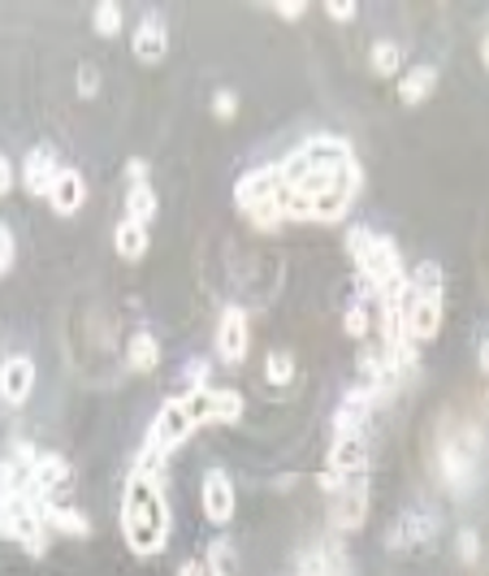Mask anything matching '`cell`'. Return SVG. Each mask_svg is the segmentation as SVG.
<instances>
[{
  "mask_svg": "<svg viewBox=\"0 0 489 576\" xmlns=\"http://www.w3.org/2000/svg\"><path fill=\"white\" fill-rule=\"evenodd\" d=\"M433 91H438V70H433V66L403 70V79H399V100H403V105H425Z\"/></svg>",
  "mask_w": 489,
  "mask_h": 576,
  "instance_id": "18",
  "label": "cell"
},
{
  "mask_svg": "<svg viewBox=\"0 0 489 576\" xmlns=\"http://www.w3.org/2000/svg\"><path fill=\"white\" fill-rule=\"evenodd\" d=\"M368 66H372V75H381V79H390V75H399L403 70V48L395 40H377L368 48Z\"/></svg>",
  "mask_w": 489,
  "mask_h": 576,
  "instance_id": "24",
  "label": "cell"
},
{
  "mask_svg": "<svg viewBox=\"0 0 489 576\" xmlns=\"http://www.w3.org/2000/svg\"><path fill=\"white\" fill-rule=\"evenodd\" d=\"M243 395L230 386H212V425H239L243 420Z\"/></svg>",
  "mask_w": 489,
  "mask_h": 576,
  "instance_id": "23",
  "label": "cell"
},
{
  "mask_svg": "<svg viewBox=\"0 0 489 576\" xmlns=\"http://www.w3.org/2000/svg\"><path fill=\"white\" fill-rule=\"evenodd\" d=\"M13 251H18V247H13V230L0 221V278L13 269Z\"/></svg>",
  "mask_w": 489,
  "mask_h": 576,
  "instance_id": "30",
  "label": "cell"
},
{
  "mask_svg": "<svg viewBox=\"0 0 489 576\" xmlns=\"http://www.w3.org/2000/svg\"><path fill=\"white\" fill-rule=\"evenodd\" d=\"M200 559H204L208 576H239V555H234V542L230 537H217Z\"/></svg>",
  "mask_w": 489,
  "mask_h": 576,
  "instance_id": "22",
  "label": "cell"
},
{
  "mask_svg": "<svg viewBox=\"0 0 489 576\" xmlns=\"http://www.w3.org/2000/svg\"><path fill=\"white\" fill-rule=\"evenodd\" d=\"M212 113H217V118H221V122H230V118H234V113H239V96H234V91H230V87H221V91H217V96H212Z\"/></svg>",
  "mask_w": 489,
  "mask_h": 576,
  "instance_id": "28",
  "label": "cell"
},
{
  "mask_svg": "<svg viewBox=\"0 0 489 576\" xmlns=\"http://www.w3.org/2000/svg\"><path fill=\"white\" fill-rule=\"evenodd\" d=\"M351 477H368V443L365 438H333L326 481H351Z\"/></svg>",
  "mask_w": 489,
  "mask_h": 576,
  "instance_id": "12",
  "label": "cell"
},
{
  "mask_svg": "<svg viewBox=\"0 0 489 576\" xmlns=\"http://www.w3.org/2000/svg\"><path fill=\"white\" fill-rule=\"evenodd\" d=\"M130 52L143 61V66H161L169 57V22L164 13H143L134 36H130Z\"/></svg>",
  "mask_w": 489,
  "mask_h": 576,
  "instance_id": "11",
  "label": "cell"
},
{
  "mask_svg": "<svg viewBox=\"0 0 489 576\" xmlns=\"http://www.w3.org/2000/svg\"><path fill=\"white\" fill-rule=\"evenodd\" d=\"M157 191H152V182H130L126 187V221H139V226H152V217H157Z\"/></svg>",
  "mask_w": 489,
  "mask_h": 576,
  "instance_id": "19",
  "label": "cell"
},
{
  "mask_svg": "<svg viewBox=\"0 0 489 576\" xmlns=\"http://www.w3.org/2000/svg\"><path fill=\"white\" fill-rule=\"evenodd\" d=\"M13 182H18V169H13V161L0 152V196H9V191H13Z\"/></svg>",
  "mask_w": 489,
  "mask_h": 576,
  "instance_id": "31",
  "label": "cell"
},
{
  "mask_svg": "<svg viewBox=\"0 0 489 576\" xmlns=\"http://www.w3.org/2000/svg\"><path fill=\"white\" fill-rule=\"evenodd\" d=\"M433 468L450 494H472L486 473V434L472 416L447 411L433 434Z\"/></svg>",
  "mask_w": 489,
  "mask_h": 576,
  "instance_id": "1",
  "label": "cell"
},
{
  "mask_svg": "<svg viewBox=\"0 0 489 576\" xmlns=\"http://www.w3.org/2000/svg\"><path fill=\"white\" fill-rule=\"evenodd\" d=\"M0 534L13 537L18 546H27L31 555L48 550V537L52 534L43 529V503L27 486L0 498Z\"/></svg>",
  "mask_w": 489,
  "mask_h": 576,
  "instance_id": "4",
  "label": "cell"
},
{
  "mask_svg": "<svg viewBox=\"0 0 489 576\" xmlns=\"http://www.w3.org/2000/svg\"><path fill=\"white\" fill-rule=\"evenodd\" d=\"M196 434V420L187 416V408H182V399H169L157 416H152V429H148V438L143 443H152L157 451L173 455L187 438Z\"/></svg>",
  "mask_w": 489,
  "mask_h": 576,
  "instance_id": "8",
  "label": "cell"
},
{
  "mask_svg": "<svg viewBox=\"0 0 489 576\" xmlns=\"http://www.w3.org/2000/svg\"><path fill=\"white\" fill-rule=\"evenodd\" d=\"M173 576H208V573H204V559L196 555V559H187V564H178V573H173Z\"/></svg>",
  "mask_w": 489,
  "mask_h": 576,
  "instance_id": "35",
  "label": "cell"
},
{
  "mask_svg": "<svg viewBox=\"0 0 489 576\" xmlns=\"http://www.w3.org/2000/svg\"><path fill=\"white\" fill-rule=\"evenodd\" d=\"M122 537L139 559L161 555L169 542V503L157 477H134L122 490Z\"/></svg>",
  "mask_w": 489,
  "mask_h": 576,
  "instance_id": "2",
  "label": "cell"
},
{
  "mask_svg": "<svg viewBox=\"0 0 489 576\" xmlns=\"http://www.w3.org/2000/svg\"><path fill=\"white\" fill-rule=\"evenodd\" d=\"M477 365H481V373L489 377V338L481 342V351H477Z\"/></svg>",
  "mask_w": 489,
  "mask_h": 576,
  "instance_id": "36",
  "label": "cell"
},
{
  "mask_svg": "<svg viewBox=\"0 0 489 576\" xmlns=\"http://www.w3.org/2000/svg\"><path fill=\"white\" fill-rule=\"evenodd\" d=\"M126 178H130V182H148V161H143V157H130V161H126Z\"/></svg>",
  "mask_w": 489,
  "mask_h": 576,
  "instance_id": "33",
  "label": "cell"
},
{
  "mask_svg": "<svg viewBox=\"0 0 489 576\" xmlns=\"http://www.w3.org/2000/svg\"><path fill=\"white\" fill-rule=\"evenodd\" d=\"M57 173H61L57 152H52V148H31L18 178H22V187H27L31 196H48V187H52V178H57Z\"/></svg>",
  "mask_w": 489,
  "mask_h": 576,
  "instance_id": "15",
  "label": "cell"
},
{
  "mask_svg": "<svg viewBox=\"0 0 489 576\" xmlns=\"http://www.w3.org/2000/svg\"><path fill=\"white\" fill-rule=\"evenodd\" d=\"M455 555H459L463 564H477V559H481V534H477V529H459V534H455Z\"/></svg>",
  "mask_w": 489,
  "mask_h": 576,
  "instance_id": "27",
  "label": "cell"
},
{
  "mask_svg": "<svg viewBox=\"0 0 489 576\" xmlns=\"http://www.w3.org/2000/svg\"><path fill=\"white\" fill-rule=\"evenodd\" d=\"M442 295H416L408 290L403 295V338H408L411 347L416 342H433L438 334H442Z\"/></svg>",
  "mask_w": 489,
  "mask_h": 576,
  "instance_id": "6",
  "label": "cell"
},
{
  "mask_svg": "<svg viewBox=\"0 0 489 576\" xmlns=\"http://www.w3.org/2000/svg\"><path fill=\"white\" fill-rule=\"evenodd\" d=\"M433 534H438V520H433V516L408 512V516H399L395 529L386 534V546H390V550H416V546H425Z\"/></svg>",
  "mask_w": 489,
  "mask_h": 576,
  "instance_id": "14",
  "label": "cell"
},
{
  "mask_svg": "<svg viewBox=\"0 0 489 576\" xmlns=\"http://www.w3.org/2000/svg\"><path fill=\"white\" fill-rule=\"evenodd\" d=\"M91 27H96V36H104V40H113V36H122V9H118L113 0H104V4H96V13H91Z\"/></svg>",
  "mask_w": 489,
  "mask_h": 576,
  "instance_id": "26",
  "label": "cell"
},
{
  "mask_svg": "<svg viewBox=\"0 0 489 576\" xmlns=\"http://www.w3.org/2000/svg\"><path fill=\"white\" fill-rule=\"evenodd\" d=\"M148 226H139V221H118V230H113V247H118V256L122 260H143L148 256Z\"/></svg>",
  "mask_w": 489,
  "mask_h": 576,
  "instance_id": "20",
  "label": "cell"
},
{
  "mask_svg": "<svg viewBox=\"0 0 489 576\" xmlns=\"http://www.w3.org/2000/svg\"><path fill=\"white\" fill-rule=\"evenodd\" d=\"M43 529L61 537H91V520L74 503H43Z\"/></svg>",
  "mask_w": 489,
  "mask_h": 576,
  "instance_id": "16",
  "label": "cell"
},
{
  "mask_svg": "<svg viewBox=\"0 0 489 576\" xmlns=\"http://www.w3.org/2000/svg\"><path fill=\"white\" fill-rule=\"evenodd\" d=\"M282 196H286V182L278 173V165H265V169H251L239 178L234 187V200H239V212L256 230H282L286 217H282Z\"/></svg>",
  "mask_w": 489,
  "mask_h": 576,
  "instance_id": "3",
  "label": "cell"
},
{
  "mask_svg": "<svg viewBox=\"0 0 489 576\" xmlns=\"http://www.w3.org/2000/svg\"><path fill=\"white\" fill-rule=\"evenodd\" d=\"M247 347H251V326H247L243 308H226L217 321V356L221 365H243Z\"/></svg>",
  "mask_w": 489,
  "mask_h": 576,
  "instance_id": "10",
  "label": "cell"
},
{
  "mask_svg": "<svg viewBox=\"0 0 489 576\" xmlns=\"http://www.w3.org/2000/svg\"><path fill=\"white\" fill-rule=\"evenodd\" d=\"M36 395V360L13 351L0 360V399L9 408H27V399Z\"/></svg>",
  "mask_w": 489,
  "mask_h": 576,
  "instance_id": "9",
  "label": "cell"
},
{
  "mask_svg": "<svg viewBox=\"0 0 489 576\" xmlns=\"http://www.w3.org/2000/svg\"><path fill=\"white\" fill-rule=\"evenodd\" d=\"M326 13L333 22H351V18H356V4H351V0H347V4H342V0H329Z\"/></svg>",
  "mask_w": 489,
  "mask_h": 576,
  "instance_id": "32",
  "label": "cell"
},
{
  "mask_svg": "<svg viewBox=\"0 0 489 576\" xmlns=\"http://www.w3.org/2000/svg\"><path fill=\"white\" fill-rule=\"evenodd\" d=\"M79 96L82 100H96L100 96V70L96 66H82L79 70Z\"/></svg>",
  "mask_w": 489,
  "mask_h": 576,
  "instance_id": "29",
  "label": "cell"
},
{
  "mask_svg": "<svg viewBox=\"0 0 489 576\" xmlns=\"http://www.w3.org/2000/svg\"><path fill=\"white\" fill-rule=\"evenodd\" d=\"M342 329H347V338H356V342H368V334L377 329V308H372V299H365V295H356V299L347 304V317H342Z\"/></svg>",
  "mask_w": 489,
  "mask_h": 576,
  "instance_id": "21",
  "label": "cell"
},
{
  "mask_svg": "<svg viewBox=\"0 0 489 576\" xmlns=\"http://www.w3.org/2000/svg\"><path fill=\"white\" fill-rule=\"evenodd\" d=\"M303 13H308L303 0H286V4H278V18H286V22H295V18H303Z\"/></svg>",
  "mask_w": 489,
  "mask_h": 576,
  "instance_id": "34",
  "label": "cell"
},
{
  "mask_svg": "<svg viewBox=\"0 0 489 576\" xmlns=\"http://www.w3.org/2000/svg\"><path fill=\"white\" fill-rule=\"evenodd\" d=\"M126 369L130 373H157L161 369V342H157V334L134 329V334L126 338Z\"/></svg>",
  "mask_w": 489,
  "mask_h": 576,
  "instance_id": "17",
  "label": "cell"
},
{
  "mask_svg": "<svg viewBox=\"0 0 489 576\" xmlns=\"http://www.w3.org/2000/svg\"><path fill=\"white\" fill-rule=\"evenodd\" d=\"M481 61L489 66V36H486V43H481Z\"/></svg>",
  "mask_w": 489,
  "mask_h": 576,
  "instance_id": "37",
  "label": "cell"
},
{
  "mask_svg": "<svg viewBox=\"0 0 489 576\" xmlns=\"http://www.w3.org/2000/svg\"><path fill=\"white\" fill-rule=\"evenodd\" d=\"M52 212H61V217H74L82 205H87V178H82L79 169H66L61 165V173L52 178V187H48V196H43Z\"/></svg>",
  "mask_w": 489,
  "mask_h": 576,
  "instance_id": "13",
  "label": "cell"
},
{
  "mask_svg": "<svg viewBox=\"0 0 489 576\" xmlns=\"http://www.w3.org/2000/svg\"><path fill=\"white\" fill-rule=\"evenodd\" d=\"M265 377H269L273 386H290V381H295V356H290L286 347H273L269 360H265Z\"/></svg>",
  "mask_w": 489,
  "mask_h": 576,
  "instance_id": "25",
  "label": "cell"
},
{
  "mask_svg": "<svg viewBox=\"0 0 489 576\" xmlns=\"http://www.w3.org/2000/svg\"><path fill=\"white\" fill-rule=\"evenodd\" d=\"M200 507H204V520L217 525V529H226V525L234 520V512H239V490H234V481H230L226 468H208L204 473V481H200Z\"/></svg>",
  "mask_w": 489,
  "mask_h": 576,
  "instance_id": "7",
  "label": "cell"
},
{
  "mask_svg": "<svg viewBox=\"0 0 489 576\" xmlns=\"http://www.w3.org/2000/svg\"><path fill=\"white\" fill-rule=\"evenodd\" d=\"M321 490L329 503V529L342 534H360L368 520V477H351V481H326L321 477Z\"/></svg>",
  "mask_w": 489,
  "mask_h": 576,
  "instance_id": "5",
  "label": "cell"
}]
</instances>
